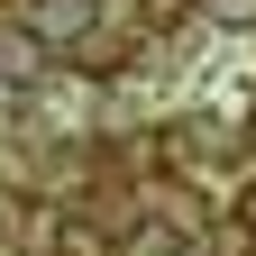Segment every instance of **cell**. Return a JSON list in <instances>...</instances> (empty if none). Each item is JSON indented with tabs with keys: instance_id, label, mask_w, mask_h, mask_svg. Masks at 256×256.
I'll list each match as a JSON object with an SVG mask.
<instances>
[{
	"instance_id": "obj_1",
	"label": "cell",
	"mask_w": 256,
	"mask_h": 256,
	"mask_svg": "<svg viewBox=\"0 0 256 256\" xmlns=\"http://www.w3.org/2000/svg\"><path fill=\"white\" fill-rule=\"evenodd\" d=\"M28 37H37V46L92 37V0H28Z\"/></svg>"
},
{
	"instance_id": "obj_2",
	"label": "cell",
	"mask_w": 256,
	"mask_h": 256,
	"mask_svg": "<svg viewBox=\"0 0 256 256\" xmlns=\"http://www.w3.org/2000/svg\"><path fill=\"white\" fill-rule=\"evenodd\" d=\"M210 10H220V18H256V0H210Z\"/></svg>"
},
{
	"instance_id": "obj_3",
	"label": "cell",
	"mask_w": 256,
	"mask_h": 256,
	"mask_svg": "<svg viewBox=\"0 0 256 256\" xmlns=\"http://www.w3.org/2000/svg\"><path fill=\"white\" fill-rule=\"evenodd\" d=\"M146 10H156V18H174V10H183V0H146Z\"/></svg>"
}]
</instances>
